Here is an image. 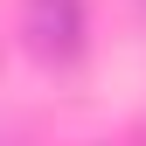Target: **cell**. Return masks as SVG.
Instances as JSON below:
<instances>
[{"label":"cell","mask_w":146,"mask_h":146,"mask_svg":"<svg viewBox=\"0 0 146 146\" xmlns=\"http://www.w3.org/2000/svg\"><path fill=\"white\" fill-rule=\"evenodd\" d=\"M21 35H28V49L42 63H70L84 49V0H28Z\"/></svg>","instance_id":"obj_1"}]
</instances>
